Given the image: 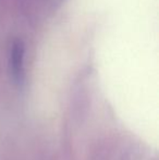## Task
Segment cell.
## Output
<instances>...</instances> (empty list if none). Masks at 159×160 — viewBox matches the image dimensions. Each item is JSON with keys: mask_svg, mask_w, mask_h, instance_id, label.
I'll return each mask as SVG.
<instances>
[{"mask_svg": "<svg viewBox=\"0 0 159 160\" xmlns=\"http://www.w3.org/2000/svg\"><path fill=\"white\" fill-rule=\"evenodd\" d=\"M10 70L15 82H22L24 78V45L21 40L12 42L9 56Z\"/></svg>", "mask_w": 159, "mask_h": 160, "instance_id": "obj_1", "label": "cell"}]
</instances>
